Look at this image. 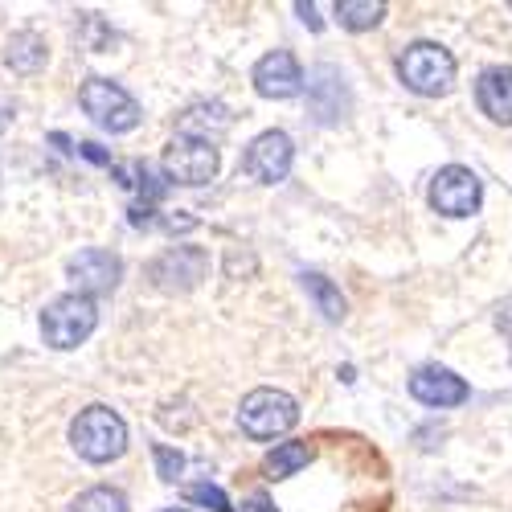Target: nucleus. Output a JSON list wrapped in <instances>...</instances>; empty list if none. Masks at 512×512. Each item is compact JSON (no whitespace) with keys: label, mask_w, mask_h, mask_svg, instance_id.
<instances>
[{"label":"nucleus","mask_w":512,"mask_h":512,"mask_svg":"<svg viewBox=\"0 0 512 512\" xmlns=\"http://www.w3.org/2000/svg\"><path fill=\"white\" fill-rule=\"evenodd\" d=\"M295 422H300V402L283 390H254L242 398V410H238V426L259 443L287 435Z\"/></svg>","instance_id":"nucleus-4"},{"label":"nucleus","mask_w":512,"mask_h":512,"mask_svg":"<svg viewBox=\"0 0 512 512\" xmlns=\"http://www.w3.org/2000/svg\"><path fill=\"white\" fill-rule=\"evenodd\" d=\"M230 132V111L226 103H193L181 119H177V136L185 140H201V144H213Z\"/></svg>","instance_id":"nucleus-14"},{"label":"nucleus","mask_w":512,"mask_h":512,"mask_svg":"<svg viewBox=\"0 0 512 512\" xmlns=\"http://www.w3.org/2000/svg\"><path fill=\"white\" fill-rule=\"evenodd\" d=\"M476 103L492 123L512 127V66H488L476 82Z\"/></svg>","instance_id":"nucleus-13"},{"label":"nucleus","mask_w":512,"mask_h":512,"mask_svg":"<svg viewBox=\"0 0 512 512\" xmlns=\"http://www.w3.org/2000/svg\"><path fill=\"white\" fill-rule=\"evenodd\" d=\"M9 119H13V103H9V99H0V132L9 127Z\"/></svg>","instance_id":"nucleus-25"},{"label":"nucleus","mask_w":512,"mask_h":512,"mask_svg":"<svg viewBox=\"0 0 512 512\" xmlns=\"http://www.w3.org/2000/svg\"><path fill=\"white\" fill-rule=\"evenodd\" d=\"M164 177L177 185H205L218 177V148L201 144V140H185L177 136L164 148Z\"/></svg>","instance_id":"nucleus-7"},{"label":"nucleus","mask_w":512,"mask_h":512,"mask_svg":"<svg viewBox=\"0 0 512 512\" xmlns=\"http://www.w3.org/2000/svg\"><path fill=\"white\" fill-rule=\"evenodd\" d=\"M295 13H300L312 29H320V17H316V5H304V0H300V5H295Z\"/></svg>","instance_id":"nucleus-24"},{"label":"nucleus","mask_w":512,"mask_h":512,"mask_svg":"<svg viewBox=\"0 0 512 512\" xmlns=\"http://www.w3.org/2000/svg\"><path fill=\"white\" fill-rule=\"evenodd\" d=\"M152 455H156V467H160V480H168V484H173V480L181 476L185 459H181L177 451H168V447H152Z\"/></svg>","instance_id":"nucleus-21"},{"label":"nucleus","mask_w":512,"mask_h":512,"mask_svg":"<svg viewBox=\"0 0 512 512\" xmlns=\"http://www.w3.org/2000/svg\"><path fill=\"white\" fill-rule=\"evenodd\" d=\"M164 512H185V508H164Z\"/></svg>","instance_id":"nucleus-26"},{"label":"nucleus","mask_w":512,"mask_h":512,"mask_svg":"<svg viewBox=\"0 0 512 512\" xmlns=\"http://www.w3.org/2000/svg\"><path fill=\"white\" fill-rule=\"evenodd\" d=\"M205 271H209V254L201 246H173L152 263L148 275L160 291H189L205 279Z\"/></svg>","instance_id":"nucleus-9"},{"label":"nucleus","mask_w":512,"mask_h":512,"mask_svg":"<svg viewBox=\"0 0 512 512\" xmlns=\"http://www.w3.org/2000/svg\"><path fill=\"white\" fill-rule=\"evenodd\" d=\"M70 443L87 463H111L127 451V422L111 406H87L70 422Z\"/></svg>","instance_id":"nucleus-1"},{"label":"nucleus","mask_w":512,"mask_h":512,"mask_svg":"<svg viewBox=\"0 0 512 512\" xmlns=\"http://www.w3.org/2000/svg\"><path fill=\"white\" fill-rule=\"evenodd\" d=\"M254 91H259L263 99H291L304 91V70L300 62H295V54L287 50H275L267 58H259V66H254Z\"/></svg>","instance_id":"nucleus-11"},{"label":"nucleus","mask_w":512,"mask_h":512,"mask_svg":"<svg viewBox=\"0 0 512 512\" xmlns=\"http://www.w3.org/2000/svg\"><path fill=\"white\" fill-rule=\"evenodd\" d=\"M398 78L414 95H426V99L447 95L451 82H455V58H451V50L439 46V41H414V46H406L398 58Z\"/></svg>","instance_id":"nucleus-2"},{"label":"nucleus","mask_w":512,"mask_h":512,"mask_svg":"<svg viewBox=\"0 0 512 512\" xmlns=\"http://www.w3.org/2000/svg\"><path fill=\"white\" fill-rule=\"evenodd\" d=\"M291 160H295V144L287 132H263L242 156V173L254 177L259 185H279L291 173Z\"/></svg>","instance_id":"nucleus-8"},{"label":"nucleus","mask_w":512,"mask_h":512,"mask_svg":"<svg viewBox=\"0 0 512 512\" xmlns=\"http://www.w3.org/2000/svg\"><path fill=\"white\" fill-rule=\"evenodd\" d=\"M410 394H414L422 406L447 410V406L467 402V381L455 377V373L443 369V365H426V369H418V373L410 377Z\"/></svg>","instance_id":"nucleus-12"},{"label":"nucleus","mask_w":512,"mask_h":512,"mask_svg":"<svg viewBox=\"0 0 512 512\" xmlns=\"http://www.w3.org/2000/svg\"><path fill=\"white\" fill-rule=\"evenodd\" d=\"M185 496H189L193 504L213 508V512H238V508L230 504V496H226L222 488H213V484H193V488H185Z\"/></svg>","instance_id":"nucleus-20"},{"label":"nucleus","mask_w":512,"mask_h":512,"mask_svg":"<svg viewBox=\"0 0 512 512\" xmlns=\"http://www.w3.org/2000/svg\"><path fill=\"white\" fill-rule=\"evenodd\" d=\"M50 50H46V37L25 29V33H13L9 37V46H5V66L13 74H37L41 66H46Z\"/></svg>","instance_id":"nucleus-15"},{"label":"nucleus","mask_w":512,"mask_h":512,"mask_svg":"<svg viewBox=\"0 0 512 512\" xmlns=\"http://www.w3.org/2000/svg\"><path fill=\"white\" fill-rule=\"evenodd\" d=\"M70 512H127V500L115 488H87L70 504Z\"/></svg>","instance_id":"nucleus-19"},{"label":"nucleus","mask_w":512,"mask_h":512,"mask_svg":"<svg viewBox=\"0 0 512 512\" xmlns=\"http://www.w3.org/2000/svg\"><path fill=\"white\" fill-rule=\"evenodd\" d=\"M78 103L103 127V132H115V136L132 132V127L140 123V103L111 78H87L82 82V91H78Z\"/></svg>","instance_id":"nucleus-5"},{"label":"nucleus","mask_w":512,"mask_h":512,"mask_svg":"<svg viewBox=\"0 0 512 512\" xmlns=\"http://www.w3.org/2000/svg\"><path fill=\"white\" fill-rule=\"evenodd\" d=\"M66 275L70 283L78 287V295H107L119 287V275H123V263L115 259L111 250H78L74 259L66 263Z\"/></svg>","instance_id":"nucleus-10"},{"label":"nucleus","mask_w":512,"mask_h":512,"mask_svg":"<svg viewBox=\"0 0 512 512\" xmlns=\"http://www.w3.org/2000/svg\"><path fill=\"white\" fill-rule=\"evenodd\" d=\"M308 459H312V447H304V443H279L263 459V472H267V480H287V476L300 472V467H308Z\"/></svg>","instance_id":"nucleus-16"},{"label":"nucleus","mask_w":512,"mask_h":512,"mask_svg":"<svg viewBox=\"0 0 512 512\" xmlns=\"http://www.w3.org/2000/svg\"><path fill=\"white\" fill-rule=\"evenodd\" d=\"M484 201V185L480 177L472 173V168H463V164H447L435 173L431 181V205L439 213H447V218H472V213L480 209Z\"/></svg>","instance_id":"nucleus-6"},{"label":"nucleus","mask_w":512,"mask_h":512,"mask_svg":"<svg viewBox=\"0 0 512 512\" xmlns=\"http://www.w3.org/2000/svg\"><path fill=\"white\" fill-rule=\"evenodd\" d=\"M304 291L316 300V308L324 312V320H345V295H340L324 275L304 271Z\"/></svg>","instance_id":"nucleus-18"},{"label":"nucleus","mask_w":512,"mask_h":512,"mask_svg":"<svg viewBox=\"0 0 512 512\" xmlns=\"http://www.w3.org/2000/svg\"><path fill=\"white\" fill-rule=\"evenodd\" d=\"M78 152L87 156V160H95V164H111V156H107V152H99V144H78Z\"/></svg>","instance_id":"nucleus-23"},{"label":"nucleus","mask_w":512,"mask_h":512,"mask_svg":"<svg viewBox=\"0 0 512 512\" xmlns=\"http://www.w3.org/2000/svg\"><path fill=\"white\" fill-rule=\"evenodd\" d=\"M381 17H386V5H381V0H336V21L353 33L373 29Z\"/></svg>","instance_id":"nucleus-17"},{"label":"nucleus","mask_w":512,"mask_h":512,"mask_svg":"<svg viewBox=\"0 0 512 512\" xmlns=\"http://www.w3.org/2000/svg\"><path fill=\"white\" fill-rule=\"evenodd\" d=\"M242 512H275V508H271V500L259 492V496H250V500L242 504Z\"/></svg>","instance_id":"nucleus-22"},{"label":"nucleus","mask_w":512,"mask_h":512,"mask_svg":"<svg viewBox=\"0 0 512 512\" xmlns=\"http://www.w3.org/2000/svg\"><path fill=\"white\" fill-rule=\"evenodd\" d=\"M99 324V308L87 295H58V300L41 312V336L50 349H78Z\"/></svg>","instance_id":"nucleus-3"}]
</instances>
